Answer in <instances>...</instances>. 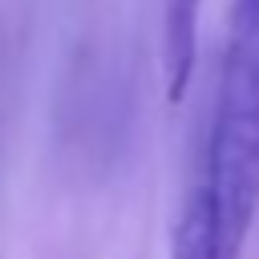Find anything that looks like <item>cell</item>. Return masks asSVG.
<instances>
[{"instance_id":"6da1fadb","label":"cell","mask_w":259,"mask_h":259,"mask_svg":"<svg viewBox=\"0 0 259 259\" xmlns=\"http://www.w3.org/2000/svg\"><path fill=\"white\" fill-rule=\"evenodd\" d=\"M198 186L210 202L219 259H239L259 214V32H231Z\"/></svg>"},{"instance_id":"7a4b0ae2","label":"cell","mask_w":259,"mask_h":259,"mask_svg":"<svg viewBox=\"0 0 259 259\" xmlns=\"http://www.w3.org/2000/svg\"><path fill=\"white\" fill-rule=\"evenodd\" d=\"M198 16L202 0H162V89L182 105L198 69Z\"/></svg>"},{"instance_id":"3957f363","label":"cell","mask_w":259,"mask_h":259,"mask_svg":"<svg viewBox=\"0 0 259 259\" xmlns=\"http://www.w3.org/2000/svg\"><path fill=\"white\" fill-rule=\"evenodd\" d=\"M170 259H219V239H214V219H210V202L202 194V186H194L186 194V206L174 223V239H170Z\"/></svg>"},{"instance_id":"277c9868","label":"cell","mask_w":259,"mask_h":259,"mask_svg":"<svg viewBox=\"0 0 259 259\" xmlns=\"http://www.w3.org/2000/svg\"><path fill=\"white\" fill-rule=\"evenodd\" d=\"M231 32H259V0H231Z\"/></svg>"}]
</instances>
